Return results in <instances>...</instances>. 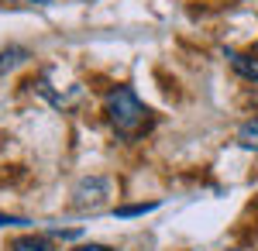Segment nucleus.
<instances>
[{"label":"nucleus","instance_id":"39448f33","mask_svg":"<svg viewBox=\"0 0 258 251\" xmlns=\"http://www.w3.org/2000/svg\"><path fill=\"white\" fill-rule=\"evenodd\" d=\"M238 145L248 148V152H258V117L244 120V124L238 128Z\"/></svg>","mask_w":258,"mask_h":251},{"label":"nucleus","instance_id":"f257e3e1","mask_svg":"<svg viewBox=\"0 0 258 251\" xmlns=\"http://www.w3.org/2000/svg\"><path fill=\"white\" fill-rule=\"evenodd\" d=\"M103 107H107L110 128H114L124 141H135V138H141L152 128V110H148V107L135 97V90H127V86L110 90L107 100H103Z\"/></svg>","mask_w":258,"mask_h":251},{"label":"nucleus","instance_id":"7ed1b4c3","mask_svg":"<svg viewBox=\"0 0 258 251\" xmlns=\"http://www.w3.org/2000/svg\"><path fill=\"white\" fill-rule=\"evenodd\" d=\"M227 58H231V66H234V73H238V76L258 83V55H244V52L227 48Z\"/></svg>","mask_w":258,"mask_h":251},{"label":"nucleus","instance_id":"20e7f679","mask_svg":"<svg viewBox=\"0 0 258 251\" xmlns=\"http://www.w3.org/2000/svg\"><path fill=\"white\" fill-rule=\"evenodd\" d=\"M11 251H55V248H52V241L41 237V234H24V237H14V241H11Z\"/></svg>","mask_w":258,"mask_h":251},{"label":"nucleus","instance_id":"9d476101","mask_svg":"<svg viewBox=\"0 0 258 251\" xmlns=\"http://www.w3.org/2000/svg\"><path fill=\"white\" fill-rule=\"evenodd\" d=\"M231 251H238V248H231Z\"/></svg>","mask_w":258,"mask_h":251},{"label":"nucleus","instance_id":"0eeeda50","mask_svg":"<svg viewBox=\"0 0 258 251\" xmlns=\"http://www.w3.org/2000/svg\"><path fill=\"white\" fill-rule=\"evenodd\" d=\"M155 210V203H135V207H120L117 217H138V213H148Z\"/></svg>","mask_w":258,"mask_h":251},{"label":"nucleus","instance_id":"f03ea898","mask_svg":"<svg viewBox=\"0 0 258 251\" xmlns=\"http://www.w3.org/2000/svg\"><path fill=\"white\" fill-rule=\"evenodd\" d=\"M107 196H110V179L90 175V179L76 182V190H73V207H76V210H100V207L107 203Z\"/></svg>","mask_w":258,"mask_h":251},{"label":"nucleus","instance_id":"6e6552de","mask_svg":"<svg viewBox=\"0 0 258 251\" xmlns=\"http://www.w3.org/2000/svg\"><path fill=\"white\" fill-rule=\"evenodd\" d=\"M73 251H114V248H107V244H80V248H73Z\"/></svg>","mask_w":258,"mask_h":251},{"label":"nucleus","instance_id":"9b49d317","mask_svg":"<svg viewBox=\"0 0 258 251\" xmlns=\"http://www.w3.org/2000/svg\"><path fill=\"white\" fill-rule=\"evenodd\" d=\"M255 55H258V52H255Z\"/></svg>","mask_w":258,"mask_h":251},{"label":"nucleus","instance_id":"423d86ee","mask_svg":"<svg viewBox=\"0 0 258 251\" xmlns=\"http://www.w3.org/2000/svg\"><path fill=\"white\" fill-rule=\"evenodd\" d=\"M28 58V48H21V45H11V48H0V76L4 73H11L14 66H21Z\"/></svg>","mask_w":258,"mask_h":251},{"label":"nucleus","instance_id":"1a4fd4ad","mask_svg":"<svg viewBox=\"0 0 258 251\" xmlns=\"http://www.w3.org/2000/svg\"><path fill=\"white\" fill-rule=\"evenodd\" d=\"M31 4H41V7H45V4H52V0H31Z\"/></svg>","mask_w":258,"mask_h":251}]
</instances>
